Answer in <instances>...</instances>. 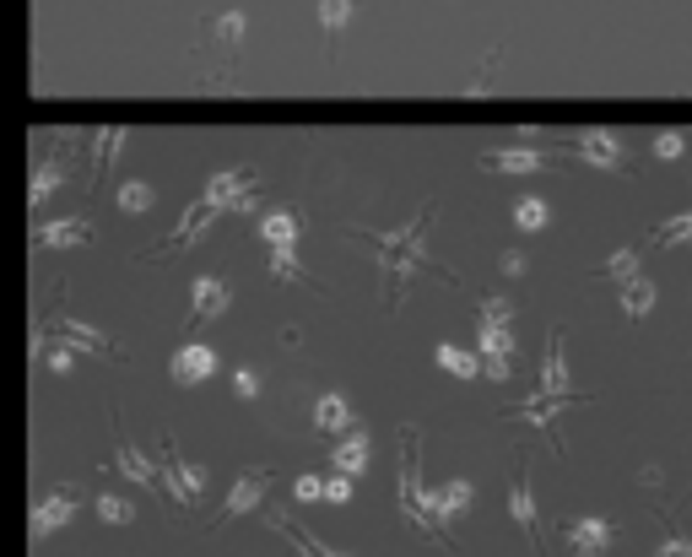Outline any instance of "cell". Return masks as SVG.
<instances>
[{
    "label": "cell",
    "mask_w": 692,
    "mask_h": 557,
    "mask_svg": "<svg viewBox=\"0 0 692 557\" xmlns=\"http://www.w3.org/2000/svg\"><path fill=\"white\" fill-rule=\"evenodd\" d=\"M433 217H438V206H422L411 222H401L395 233H368V228H357V238H368V244L379 249V265H384V276H390V298H401L406 293V276L411 271H428V228H433Z\"/></svg>",
    "instance_id": "1"
},
{
    "label": "cell",
    "mask_w": 692,
    "mask_h": 557,
    "mask_svg": "<svg viewBox=\"0 0 692 557\" xmlns=\"http://www.w3.org/2000/svg\"><path fill=\"white\" fill-rule=\"evenodd\" d=\"M568 152L590 168H606V174H622V168H628V152H622L617 130H574V136H568Z\"/></svg>",
    "instance_id": "2"
},
{
    "label": "cell",
    "mask_w": 692,
    "mask_h": 557,
    "mask_svg": "<svg viewBox=\"0 0 692 557\" xmlns=\"http://www.w3.org/2000/svg\"><path fill=\"white\" fill-rule=\"evenodd\" d=\"M563 541H568V552H574V557H601L611 541H617V525L601 520V514H579V520H568Z\"/></svg>",
    "instance_id": "3"
},
{
    "label": "cell",
    "mask_w": 692,
    "mask_h": 557,
    "mask_svg": "<svg viewBox=\"0 0 692 557\" xmlns=\"http://www.w3.org/2000/svg\"><path fill=\"white\" fill-rule=\"evenodd\" d=\"M482 374L492 384H509L514 379V336H509V325H482Z\"/></svg>",
    "instance_id": "4"
},
{
    "label": "cell",
    "mask_w": 692,
    "mask_h": 557,
    "mask_svg": "<svg viewBox=\"0 0 692 557\" xmlns=\"http://www.w3.org/2000/svg\"><path fill=\"white\" fill-rule=\"evenodd\" d=\"M401 509L422 525V471H417V428H401Z\"/></svg>",
    "instance_id": "5"
},
{
    "label": "cell",
    "mask_w": 692,
    "mask_h": 557,
    "mask_svg": "<svg viewBox=\"0 0 692 557\" xmlns=\"http://www.w3.org/2000/svg\"><path fill=\"white\" fill-rule=\"evenodd\" d=\"M476 503V493H471V482H444V487H433V493H422V514H433V520H460L465 509Z\"/></svg>",
    "instance_id": "6"
},
{
    "label": "cell",
    "mask_w": 692,
    "mask_h": 557,
    "mask_svg": "<svg viewBox=\"0 0 692 557\" xmlns=\"http://www.w3.org/2000/svg\"><path fill=\"white\" fill-rule=\"evenodd\" d=\"M509 520L525 530L530 547H541V536H536V498H530V471H519L514 487H509Z\"/></svg>",
    "instance_id": "7"
},
{
    "label": "cell",
    "mask_w": 692,
    "mask_h": 557,
    "mask_svg": "<svg viewBox=\"0 0 692 557\" xmlns=\"http://www.w3.org/2000/svg\"><path fill=\"white\" fill-rule=\"evenodd\" d=\"M541 390L547 395H568V341L563 330L547 336V363H541Z\"/></svg>",
    "instance_id": "8"
},
{
    "label": "cell",
    "mask_w": 692,
    "mask_h": 557,
    "mask_svg": "<svg viewBox=\"0 0 692 557\" xmlns=\"http://www.w3.org/2000/svg\"><path fill=\"white\" fill-rule=\"evenodd\" d=\"M541 157L536 147H498V152H487L482 157V168H492V174H541Z\"/></svg>",
    "instance_id": "9"
},
{
    "label": "cell",
    "mask_w": 692,
    "mask_h": 557,
    "mask_svg": "<svg viewBox=\"0 0 692 557\" xmlns=\"http://www.w3.org/2000/svg\"><path fill=\"white\" fill-rule=\"evenodd\" d=\"M314 428L319 433H346V428H352V401H346L341 390L319 395V401H314Z\"/></svg>",
    "instance_id": "10"
},
{
    "label": "cell",
    "mask_w": 692,
    "mask_h": 557,
    "mask_svg": "<svg viewBox=\"0 0 692 557\" xmlns=\"http://www.w3.org/2000/svg\"><path fill=\"white\" fill-rule=\"evenodd\" d=\"M265 487H271V471H244V476H238V487H233V498H228V509H222V520L255 509V503L265 498Z\"/></svg>",
    "instance_id": "11"
},
{
    "label": "cell",
    "mask_w": 692,
    "mask_h": 557,
    "mask_svg": "<svg viewBox=\"0 0 692 557\" xmlns=\"http://www.w3.org/2000/svg\"><path fill=\"white\" fill-rule=\"evenodd\" d=\"M363 466H368V433L352 422V428H346V439L336 444V471L341 476H363Z\"/></svg>",
    "instance_id": "12"
},
{
    "label": "cell",
    "mask_w": 692,
    "mask_h": 557,
    "mask_svg": "<svg viewBox=\"0 0 692 557\" xmlns=\"http://www.w3.org/2000/svg\"><path fill=\"white\" fill-rule=\"evenodd\" d=\"M433 363L444 368V374H455V379H476V374H482V357L465 352V347H455V341H438V347H433Z\"/></svg>",
    "instance_id": "13"
},
{
    "label": "cell",
    "mask_w": 692,
    "mask_h": 557,
    "mask_svg": "<svg viewBox=\"0 0 692 557\" xmlns=\"http://www.w3.org/2000/svg\"><path fill=\"white\" fill-rule=\"evenodd\" d=\"M211 368H217V352L211 347H184L179 357H173V379L179 384H201Z\"/></svg>",
    "instance_id": "14"
},
{
    "label": "cell",
    "mask_w": 692,
    "mask_h": 557,
    "mask_svg": "<svg viewBox=\"0 0 692 557\" xmlns=\"http://www.w3.org/2000/svg\"><path fill=\"white\" fill-rule=\"evenodd\" d=\"M649 309H655V282H649V276H628V282H622V314L644 320Z\"/></svg>",
    "instance_id": "15"
},
{
    "label": "cell",
    "mask_w": 692,
    "mask_h": 557,
    "mask_svg": "<svg viewBox=\"0 0 692 557\" xmlns=\"http://www.w3.org/2000/svg\"><path fill=\"white\" fill-rule=\"evenodd\" d=\"M563 406H574V395H547V390H536L530 401H519V417L536 422V428H547V422H552Z\"/></svg>",
    "instance_id": "16"
},
{
    "label": "cell",
    "mask_w": 692,
    "mask_h": 557,
    "mask_svg": "<svg viewBox=\"0 0 692 557\" xmlns=\"http://www.w3.org/2000/svg\"><path fill=\"white\" fill-rule=\"evenodd\" d=\"M319 22H325L330 55H336V38H341V28H346V22H352V0H319Z\"/></svg>",
    "instance_id": "17"
},
{
    "label": "cell",
    "mask_w": 692,
    "mask_h": 557,
    "mask_svg": "<svg viewBox=\"0 0 692 557\" xmlns=\"http://www.w3.org/2000/svg\"><path fill=\"white\" fill-rule=\"evenodd\" d=\"M514 228L519 233H541V228H547V201H541V195L514 201Z\"/></svg>",
    "instance_id": "18"
},
{
    "label": "cell",
    "mask_w": 692,
    "mask_h": 557,
    "mask_svg": "<svg viewBox=\"0 0 692 557\" xmlns=\"http://www.w3.org/2000/svg\"><path fill=\"white\" fill-rule=\"evenodd\" d=\"M260 238L265 244H292V238H298V217H292V211H271V217L260 222Z\"/></svg>",
    "instance_id": "19"
},
{
    "label": "cell",
    "mask_w": 692,
    "mask_h": 557,
    "mask_svg": "<svg viewBox=\"0 0 692 557\" xmlns=\"http://www.w3.org/2000/svg\"><path fill=\"white\" fill-rule=\"evenodd\" d=\"M606 276H611V282H628V276H638V249L633 244L617 249V255L606 260Z\"/></svg>",
    "instance_id": "20"
},
{
    "label": "cell",
    "mask_w": 692,
    "mask_h": 557,
    "mask_svg": "<svg viewBox=\"0 0 692 557\" xmlns=\"http://www.w3.org/2000/svg\"><path fill=\"white\" fill-rule=\"evenodd\" d=\"M195 303H201V314H222V309H228V287H222V282H201V287H195Z\"/></svg>",
    "instance_id": "21"
},
{
    "label": "cell",
    "mask_w": 692,
    "mask_h": 557,
    "mask_svg": "<svg viewBox=\"0 0 692 557\" xmlns=\"http://www.w3.org/2000/svg\"><path fill=\"white\" fill-rule=\"evenodd\" d=\"M682 238H692V211H676V217L655 233V244H682Z\"/></svg>",
    "instance_id": "22"
},
{
    "label": "cell",
    "mask_w": 692,
    "mask_h": 557,
    "mask_svg": "<svg viewBox=\"0 0 692 557\" xmlns=\"http://www.w3.org/2000/svg\"><path fill=\"white\" fill-rule=\"evenodd\" d=\"M682 152H687V136H676V130H660V136H655V157H660V163H676Z\"/></svg>",
    "instance_id": "23"
},
{
    "label": "cell",
    "mask_w": 692,
    "mask_h": 557,
    "mask_svg": "<svg viewBox=\"0 0 692 557\" xmlns=\"http://www.w3.org/2000/svg\"><path fill=\"white\" fill-rule=\"evenodd\" d=\"M509 320H514L509 298H482V325H509Z\"/></svg>",
    "instance_id": "24"
},
{
    "label": "cell",
    "mask_w": 692,
    "mask_h": 557,
    "mask_svg": "<svg viewBox=\"0 0 692 557\" xmlns=\"http://www.w3.org/2000/svg\"><path fill=\"white\" fill-rule=\"evenodd\" d=\"M271 271H276V276H303V265H298V255H292V244H276Z\"/></svg>",
    "instance_id": "25"
},
{
    "label": "cell",
    "mask_w": 692,
    "mask_h": 557,
    "mask_svg": "<svg viewBox=\"0 0 692 557\" xmlns=\"http://www.w3.org/2000/svg\"><path fill=\"white\" fill-rule=\"evenodd\" d=\"M282 530H287V525H282ZM287 536H292V541H298V552H309V557H341V552H330V547H325V541H314V536H309V530H287Z\"/></svg>",
    "instance_id": "26"
},
{
    "label": "cell",
    "mask_w": 692,
    "mask_h": 557,
    "mask_svg": "<svg viewBox=\"0 0 692 557\" xmlns=\"http://www.w3.org/2000/svg\"><path fill=\"white\" fill-rule=\"evenodd\" d=\"M292 493H298V503H314V498H325V482H319V476H298Z\"/></svg>",
    "instance_id": "27"
},
{
    "label": "cell",
    "mask_w": 692,
    "mask_h": 557,
    "mask_svg": "<svg viewBox=\"0 0 692 557\" xmlns=\"http://www.w3.org/2000/svg\"><path fill=\"white\" fill-rule=\"evenodd\" d=\"M325 498H330V503H352V476L336 471V476L325 482Z\"/></svg>",
    "instance_id": "28"
},
{
    "label": "cell",
    "mask_w": 692,
    "mask_h": 557,
    "mask_svg": "<svg viewBox=\"0 0 692 557\" xmlns=\"http://www.w3.org/2000/svg\"><path fill=\"white\" fill-rule=\"evenodd\" d=\"M498 271H503V276H525V271H530V260L519 255V249H503V255H498Z\"/></svg>",
    "instance_id": "29"
},
{
    "label": "cell",
    "mask_w": 692,
    "mask_h": 557,
    "mask_svg": "<svg viewBox=\"0 0 692 557\" xmlns=\"http://www.w3.org/2000/svg\"><path fill=\"white\" fill-rule=\"evenodd\" d=\"M217 33H222V44L233 49L238 38H244V17H238V11H233V17H222V22H217Z\"/></svg>",
    "instance_id": "30"
},
{
    "label": "cell",
    "mask_w": 692,
    "mask_h": 557,
    "mask_svg": "<svg viewBox=\"0 0 692 557\" xmlns=\"http://www.w3.org/2000/svg\"><path fill=\"white\" fill-rule=\"evenodd\" d=\"M655 557H692V541H682V536H665L660 547H655Z\"/></svg>",
    "instance_id": "31"
},
{
    "label": "cell",
    "mask_w": 692,
    "mask_h": 557,
    "mask_svg": "<svg viewBox=\"0 0 692 557\" xmlns=\"http://www.w3.org/2000/svg\"><path fill=\"white\" fill-rule=\"evenodd\" d=\"M238 395H249V401H255V395H260V379L249 374V368H244V374H238Z\"/></svg>",
    "instance_id": "32"
}]
</instances>
